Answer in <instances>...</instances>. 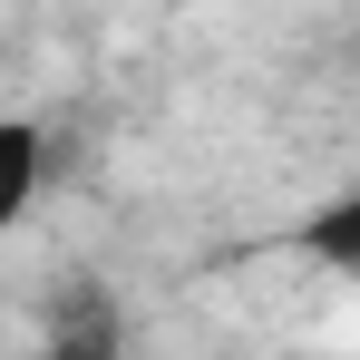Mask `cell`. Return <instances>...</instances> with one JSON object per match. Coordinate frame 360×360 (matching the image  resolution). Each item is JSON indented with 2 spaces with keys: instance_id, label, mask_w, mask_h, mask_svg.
Instances as JSON below:
<instances>
[{
  "instance_id": "obj_2",
  "label": "cell",
  "mask_w": 360,
  "mask_h": 360,
  "mask_svg": "<svg viewBox=\"0 0 360 360\" xmlns=\"http://www.w3.org/2000/svg\"><path fill=\"white\" fill-rule=\"evenodd\" d=\"M39 185H49V127L39 117H0V234L39 205Z\"/></svg>"
},
{
  "instance_id": "obj_1",
  "label": "cell",
  "mask_w": 360,
  "mask_h": 360,
  "mask_svg": "<svg viewBox=\"0 0 360 360\" xmlns=\"http://www.w3.org/2000/svg\"><path fill=\"white\" fill-rule=\"evenodd\" d=\"M127 351H136V321L98 283H68L49 302V321H39V360H127Z\"/></svg>"
},
{
  "instance_id": "obj_3",
  "label": "cell",
  "mask_w": 360,
  "mask_h": 360,
  "mask_svg": "<svg viewBox=\"0 0 360 360\" xmlns=\"http://www.w3.org/2000/svg\"><path fill=\"white\" fill-rule=\"evenodd\" d=\"M302 243H311L321 263H341V273H360V205H351V195H341V205H321Z\"/></svg>"
}]
</instances>
